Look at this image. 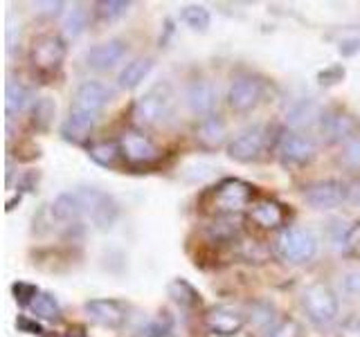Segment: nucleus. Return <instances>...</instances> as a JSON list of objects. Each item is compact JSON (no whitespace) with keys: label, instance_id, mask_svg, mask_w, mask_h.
Segmentation results:
<instances>
[{"label":"nucleus","instance_id":"8","mask_svg":"<svg viewBox=\"0 0 360 337\" xmlns=\"http://www.w3.org/2000/svg\"><path fill=\"white\" fill-rule=\"evenodd\" d=\"M248 322V315L236 308V306H228V303H219V306L207 308L205 317H202V324L212 335L219 337H232L236 333H241V329Z\"/></svg>","mask_w":360,"mask_h":337},{"label":"nucleus","instance_id":"33","mask_svg":"<svg viewBox=\"0 0 360 337\" xmlns=\"http://www.w3.org/2000/svg\"><path fill=\"white\" fill-rule=\"evenodd\" d=\"M214 171H217L214 164L198 160V162H191L189 166H185V180H189V183H202V180L212 178Z\"/></svg>","mask_w":360,"mask_h":337},{"label":"nucleus","instance_id":"17","mask_svg":"<svg viewBox=\"0 0 360 337\" xmlns=\"http://www.w3.org/2000/svg\"><path fill=\"white\" fill-rule=\"evenodd\" d=\"M185 101L194 115L207 117L212 115L214 106H217V88L207 79H196V81H191L187 86Z\"/></svg>","mask_w":360,"mask_h":337},{"label":"nucleus","instance_id":"4","mask_svg":"<svg viewBox=\"0 0 360 337\" xmlns=\"http://www.w3.org/2000/svg\"><path fill=\"white\" fill-rule=\"evenodd\" d=\"M302 306L307 317L320 329H326L338 319V297L326 284H311L304 290Z\"/></svg>","mask_w":360,"mask_h":337},{"label":"nucleus","instance_id":"29","mask_svg":"<svg viewBox=\"0 0 360 337\" xmlns=\"http://www.w3.org/2000/svg\"><path fill=\"white\" fill-rule=\"evenodd\" d=\"M54 112H56V106L50 97H41L37 99V104L32 108V124L37 126V131H48L50 124L54 119Z\"/></svg>","mask_w":360,"mask_h":337},{"label":"nucleus","instance_id":"6","mask_svg":"<svg viewBox=\"0 0 360 337\" xmlns=\"http://www.w3.org/2000/svg\"><path fill=\"white\" fill-rule=\"evenodd\" d=\"M255 187L241 178H225L212 191V207L217 213H236L252 202Z\"/></svg>","mask_w":360,"mask_h":337},{"label":"nucleus","instance_id":"23","mask_svg":"<svg viewBox=\"0 0 360 337\" xmlns=\"http://www.w3.org/2000/svg\"><path fill=\"white\" fill-rule=\"evenodd\" d=\"M50 209H52V216L61 223H79L84 218L82 205H79V198L75 191H65V194L56 196Z\"/></svg>","mask_w":360,"mask_h":337},{"label":"nucleus","instance_id":"27","mask_svg":"<svg viewBox=\"0 0 360 337\" xmlns=\"http://www.w3.org/2000/svg\"><path fill=\"white\" fill-rule=\"evenodd\" d=\"M88 155H90V160L97 162L99 166H115L122 151H120V144L115 142H93L88 146Z\"/></svg>","mask_w":360,"mask_h":337},{"label":"nucleus","instance_id":"1","mask_svg":"<svg viewBox=\"0 0 360 337\" xmlns=\"http://www.w3.org/2000/svg\"><path fill=\"white\" fill-rule=\"evenodd\" d=\"M75 194L79 198V205H82L84 218L93 223L95 230L104 232L115 225L120 216V205L110 194H106V191H101L97 187H79L75 189Z\"/></svg>","mask_w":360,"mask_h":337},{"label":"nucleus","instance_id":"35","mask_svg":"<svg viewBox=\"0 0 360 337\" xmlns=\"http://www.w3.org/2000/svg\"><path fill=\"white\" fill-rule=\"evenodd\" d=\"M262 337H300V324L295 319H284L273 324Z\"/></svg>","mask_w":360,"mask_h":337},{"label":"nucleus","instance_id":"28","mask_svg":"<svg viewBox=\"0 0 360 337\" xmlns=\"http://www.w3.org/2000/svg\"><path fill=\"white\" fill-rule=\"evenodd\" d=\"M30 310L37 315V317H41V319H59L61 317L59 301H56V297L50 295V292H39L37 299L32 301Z\"/></svg>","mask_w":360,"mask_h":337},{"label":"nucleus","instance_id":"42","mask_svg":"<svg viewBox=\"0 0 360 337\" xmlns=\"http://www.w3.org/2000/svg\"><path fill=\"white\" fill-rule=\"evenodd\" d=\"M342 56H354L356 52H360V39H342L340 41V48H338Z\"/></svg>","mask_w":360,"mask_h":337},{"label":"nucleus","instance_id":"21","mask_svg":"<svg viewBox=\"0 0 360 337\" xmlns=\"http://www.w3.org/2000/svg\"><path fill=\"white\" fill-rule=\"evenodd\" d=\"M153 70V59L151 56H138V59L129 61L127 65L122 67V72L117 77V86L124 90H133L138 88L149 72Z\"/></svg>","mask_w":360,"mask_h":337},{"label":"nucleus","instance_id":"44","mask_svg":"<svg viewBox=\"0 0 360 337\" xmlns=\"http://www.w3.org/2000/svg\"><path fill=\"white\" fill-rule=\"evenodd\" d=\"M349 202H354L356 207H360V178H356L352 185H349Z\"/></svg>","mask_w":360,"mask_h":337},{"label":"nucleus","instance_id":"41","mask_svg":"<svg viewBox=\"0 0 360 337\" xmlns=\"http://www.w3.org/2000/svg\"><path fill=\"white\" fill-rule=\"evenodd\" d=\"M167 331H169V322L162 324V319H158V322L146 326L144 337H167Z\"/></svg>","mask_w":360,"mask_h":337},{"label":"nucleus","instance_id":"18","mask_svg":"<svg viewBox=\"0 0 360 337\" xmlns=\"http://www.w3.org/2000/svg\"><path fill=\"white\" fill-rule=\"evenodd\" d=\"M196 140H198V144L202 146V149H207V151L221 149V146L225 144V140H228V124H225V119L221 115L212 112V115L202 117L198 121Z\"/></svg>","mask_w":360,"mask_h":337},{"label":"nucleus","instance_id":"12","mask_svg":"<svg viewBox=\"0 0 360 337\" xmlns=\"http://www.w3.org/2000/svg\"><path fill=\"white\" fill-rule=\"evenodd\" d=\"M264 86L252 74H239L234 77V81L228 90V104L234 112H248L257 106V101L262 99Z\"/></svg>","mask_w":360,"mask_h":337},{"label":"nucleus","instance_id":"5","mask_svg":"<svg viewBox=\"0 0 360 337\" xmlns=\"http://www.w3.org/2000/svg\"><path fill=\"white\" fill-rule=\"evenodd\" d=\"M277 254L288 263H309L318 252V239L304 227H284L279 232Z\"/></svg>","mask_w":360,"mask_h":337},{"label":"nucleus","instance_id":"25","mask_svg":"<svg viewBox=\"0 0 360 337\" xmlns=\"http://www.w3.org/2000/svg\"><path fill=\"white\" fill-rule=\"evenodd\" d=\"M30 104V90L22 86L20 81H14L9 79L7 88H5V108H7V117L11 119L18 112L25 110V106Z\"/></svg>","mask_w":360,"mask_h":337},{"label":"nucleus","instance_id":"34","mask_svg":"<svg viewBox=\"0 0 360 337\" xmlns=\"http://www.w3.org/2000/svg\"><path fill=\"white\" fill-rule=\"evenodd\" d=\"M11 292H14L16 303H20L22 308H30L32 301L37 299V295L41 290L37 286H32V284H25V281H16V284L11 286Z\"/></svg>","mask_w":360,"mask_h":337},{"label":"nucleus","instance_id":"31","mask_svg":"<svg viewBox=\"0 0 360 337\" xmlns=\"http://www.w3.org/2000/svg\"><path fill=\"white\" fill-rule=\"evenodd\" d=\"M248 319H250L255 326H259V329H270V324H273L275 319V308L270 306V303L266 301H255L250 306V315H248Z\"/></svg>","mask_w":360,"mask_h":337},{"label":"nucleus","instance_id":"7","mask_svg":"<svg viewBox=\"0 0 360 337\" xmlns=\"http://www.w3.org/2000/svg\"><path fill=\"white\" fill-rule=\"evenodd\" d=\"M117 144H120V151L124 155V160H127L129 164H135V166L151 164L160 157V149L155 146V142L149 138V135H144L138 128L124 131Z\"/></svg>","mask_w":360,"mask_h":337},{"label":"nucleus","instance_id":"39","mask_svg":"<svg viewBox=\"0 0 360 337\" xmlns=\"http://www.w3.org/2000/svg\"><path fill=\"white\" fill-rule=\"evenodd\" d=\"M16 326H18V331H22V333H30V335H43V326H41L37 319L27 317V315H20V317L16 319Z\"/></svg>","mask_w":360,"mask_h":337},{"label":"nucleus","instance_id":"16","mask_svg":"<svg viewBox=\"0 0 360 337\" xmlns=\"http://www.w3.org/2000/svg\"><path fill=\"white\" fill-rule=\"evenodd\" d=\"M320 126H322L324 140L331 144H338V142L354 140L360 124L356 121L354 115H349V112H329V115L322 117Z\"/></svg>","mask_w":360,"mask_h":337},{"label":"nucleus","instance_id":"40","mask_svg":"<svg viewBox=\"0 0 360 337\" xmlns=\"http://www.w3.org/2000/svg\"><path fill=\"white\" fill-rule=\"evenodd\" d=\"M345 290L352 297H358L360 299V270H356V272H349L345 277Z\"/></svg>","mask_w":360,"mask_h":337},{"label":"nucleus","instance_id":"22","mask_svg":"<svg viewBox=\"0 0 360 337\" xmlns=\"http://www.w3.org/2000/svg\"><path fill=\"white\" fill-rule=\"evenodd\" d=\"M97 117L99 115H90V112H82V110L70 108V115H68V119L61 126V135L70 142H82L90 133V128L95 126Z\"/></svg>","mask_w":360,"mask_h":337},{"label":"nucleus","instance_id":"14","mask_svg":"<svg viewBox=\"0 0 360 337\" xmlns=\"http://www.w3.org/2000/svg\"><path fill=\"white\" fill-rule=\"evenodd\" d=\"M112 99V90L101 84V81H84L82 86L77 88L75 93V110L82 112H90V115H99L104 106Z\"/></svg>","mask_w":360,"mask_h":337},{"label":"nucleus","instance_id":"43","mask_svg":"<svg viewBox=\"0 0 360 337\" xmlns=\"http://www.w3.org/2000/svg\"><path fill=\"white\" fill-rule=\"evenodd\" d=\"M37 7H39L41 11H45V14H59V11H61L65 5L59 3V0H56V3H54V0H48V3H41V0H39Z\"/></svg>","mask_w":360,"mask_h":337},{"label":"nucleus","instance_id":"15","mask_svg":"<svg viewBox=\"0 0 360 337\" xmlns=\"http://www.w3.org/2000/svg\"><path fill=\"white\" fill-rule=\"evenodd\" d=\"M127 50H129V45L120 39L97 43L86 52V63H88V67H93V70L106 72V70H110V67H115L124 56H127Z\"/></svg>","mask_w":360,"mask_h":337},{"label":"nucleus","instance_id":"11","mask_svg":"<svg viewBox=\"0 0 360 337\" xmlns=\"http://www.w3.org/2000/svg\"><path fill=\"white\" fill-rule=\"evenodd\" d=\"M84 312L88 319L104 326V329H120L129 317V306L120 299H90L84 303Z\"/></svg>","mask_w":360,"mask_h":337},{"label":"nucleus","instance_id":"19","mask_svg":"<svg viewBox=\"0 0 360 337\" xmlns=\"http://www.w3.org/2000/svg\"><path fill=\"white\" fill-rule=\"evenodd\" d=\"M322 117H324V110L318 99H300L288 108L286 124L290 128L302 131V128H309L313 124L322 121Z\"/></svg>","mask_w":360,"mask_h":337},{"label":"nucleus","instance_id":"3","mask_svg":"<svg viewBox=\"0 0 360 337\" xmlns=\"http://www.w3.org/2000/svg\"><path fill=\"white\" fill-rule=\"evenodd\" d=\"M65 41L59 34H39L37 39L32 41L30 48V63L32 67L43 77L54 74L65 61Z\"/></svg>","mask_w":360,"mask_h":337},{"label":"nucleus","instance_id":"45","mask_svg":"<svg viewBox=\"0 0 360 337\" xmlns=\"http://www.w3.org/2000/svg\"><path fill=\"white\" fill-rule=\"evenodd\" d=\"M56 337H86V333H84V331H79V329H75V331H68V333L56 335Z\"/></svg>","mask_w":360,"mask_h":337},{"label":"nucleus","instance_id":"32","mask_svg":"<svg viewBox=\"0 0 360 337\" xmlns=\"http://www.w3.org/2000/svg\"><path fill=\"white\" fill-rule=\"evenodd\" d=\"M95 7H97L99 18L117 20V18H122L131 9V3H124V0H104V3H97Z\"/></svg>","mask_w":360,"mask_h":337},{"label":"nucleus","instance_id":"13","mask_svg":"<svg viewBox=\"0 0 360 337\" xmlns=\"http://www.w3.org/2000/svg\"><path fill=\"white\" fill-rule=\"evenodd\" d=\"M315 155H318V144H315V140L307 133H290L281 140L279 157L284 164L302 166V164H309Z\"/></svg>","mask_w":360,"mask_h":337},{"label":"nucleus","instance_id":"36","mask_svg":"<svg viewBox=\"0 0 360 337\" xmlns=\"http://www.w3.org/2000/svg\"><path fill=\"white\" fill-rule=\"evenodd\" d=\"M342 247L349 256L360 258V220L354 223L352 227L345 232V239H342Z\"/></svg>","mask_w":360,"mask_h":337},{"label":"nucleus","instance_id":"26","mask_svg":"<svg viewBox=\"0 0 360 337\" xmlns=\"http://www.w3.org/2000/svg\"><path fill=\"white\" fill-rule=\"evenodd\" d=\"M61 27L65 32V37L70 39L82 37L88 27V9L82 5H72L70 9H65V14L61 18Z\"/></svg>","mask_w":360,"mask_h":337},{"label":"nucleus","instance_id":"24","mask_svg":"<svg viewBox=\"0 0 360 337\" xmlns=\"http://www.w3.org/2000/svg\"><path fill=\"white\" fill-rule=\"evenodd\" d=\"M167 292H169V297H172L178 303V306H183V308H196L198 303H200L198 290L191 286L187 279H174V281H169Z\"/></svg>","mask_w":360,"mask_h":337},{"label":"nucleus","instance_id":"20","mask_svg":"<svg viewBox=\"0 0 360 337\" xmlns=\"http://www.w3.org/2000/svg\"><path fill=\"white\" fill-rule=\"evenodd\" d=\"M250 218L262 230H275V227H279L281 223H284L286 211H284V205H279L277 200L262 198L250 207Z\"/></svg>","mask_w":360,"mask_h":337},{"label":"nucleus","instance_id":"2","mask_svg":"<svg viewBox=\"0 0 360 337\" xmlns=\"http://www.w3.org/2000/svg\"><path fill=\"white\" fill-rule=\"evenodd\" d=\"M174 110V88L167 81L151 86L146 93L133 104V117L142 126H158Z\"/></svg>","mask_w":360,"mask_h":337},{"label":"nucleus","instance_id":"38","mask_svg":"<svg viewBox=\"0 0 360 337\" xmlns=\"http://www.w3.org/2000/svg\"><path fill=\"white\" fill-rule=\"evenodd\" d=\"M345 67L342 65H331V67H326V70H320L318 72V81L322 86H335V84H340L342 79H345Z\"/></svg>","mask_w":360,"mask_h":337},{"label":"nucleus","instance_id":"10","mask_svg":"<svg viewBox=\"0 0 360 337\" xmlns=\"http://www.w3.org/2000/svg\"><path fill=\"white\" fill-rule=\"evenodd\" d=\"M266 140H268L266 126H262V124L248 126L228 144V155L236 162H252L262 155Z\"/></svg>","mask_w":360,"mask_h":337},{"label":"nucleus","instance_id":"37","mask_svg":"<svg viewBox=\"0 0 360 337\" xmlns=\"http://www.w3.org/2000/svg\"><path fill=\"white\" fill-rule=\"evenodd\" d=\"M342 162L349 168H356L360 171V135H356L354 140H349L342 149Z\"/></svg>","mask_w":360,"mask_h":337},{"label":"nucleus","instance_id":"9","mask_svg":"<svg viewBox=\"0 0 360 337\" xmlns=\"http://www.w3.org/2000/svg\"><path fill=\"white\" fill-rule=\"evenodd\" d=\"M304 200L318 211L335 209L345 200H349V187L342 185L340 180H320V183H313L311 187H307Z\"/></svg>","mask_w":360,"mask_h":337},{"label":"nucleus","instance_id":"30","mask_svg":"<svg viewBox=\"0 0 360 337\" xmlns=\"http://www.w3.org/2000/svg\"><path fill=\"white\" fill-rule=\"evenodd\" d=\"M180 16H183L185 25L191 27L194 32H207L210 22H212V16H210L207 7H202V5H187Z\"/></svg>","mask_w":360,"mask_h":337}]
</instances>
